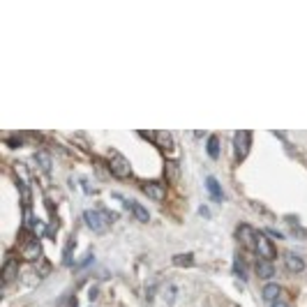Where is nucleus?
Returning a JSON list of instances; mask_svg holds the SVG:
<instances>
[{
  "mask_svg": "<svg viewBox=\"0 0 307 307\" xmlns=\"http://www.w3.org/2000/svg\"><path fill=\"white\" fill-rule=\"evenodd\" d=\"M287 268L291 270V273H303L305 270V261H303V256H298V254H287Z\"/></svg>",
  "mask_w": 307,
  "mask_h": 307,
  "instance_id": "nucleus-11",
  "label": "nucleus"
},
{
  "mask_svg": "<svg viewBox=\"0 0 307 307\" xmlns=\"http://www.w3.org/2000/svg\"><path fill=\"white\" fill-rule=\"evenodd\" d=\"M206 189H208V194H210L215 201H222V199H224L222 185L217 183V178H215V176H208V178H206Z\"/></svg>",
  "mask_w": 307,
  "mask_h": 307,
  "instance_id": "nucleus-7",
  "label": "nucleus"
},
{
  "mask_svg": "<svg viewBox=\"0 0 307 307\" xmlns=\"http://www.w3.org/2000/svg\"><path fill=\"white\" fill-rule=\"evenodd\" d=\"M256 252H259L261 259H266V261H273L275 254H277L275 252V247H273V243L268 241L263 234H256Z\"/></svg>",
  "mask_w": 307,
  "mask_h": 307,
  "instance_id": "nucleus-3",
  "label": "nucleus"
},
{
  "mask_svg": "<svg viewBox=\"0 0 307 307\" xmlns=\"http://www.w3.org/2000/svg\"><path fill=\"white\" fill-rule=\"evenodd\" d=\"M273 307H291V305H289V303H284V301H275Z\"/></svg>",
  "mask_w": 307,
  "mask_h": 307,
  "instance_id": "nucleus-22",
  "label": "nucleus"
},
{
  "mask_svg": "<svg viewBox=\"0 0 307 307\" xmlns=\"http://www.w3.org/2000/svg\"><path fill=\"white\" fill-rule=\"evenodd\" d=\"M143 192L155 201L164 199V185H162V183H143Z\"/></svg>",
  "mask_w": 307,
  "mask_h": 307,
  "instance_id": "nucleus-8",
  "label": "nucleus"
},
{
  "mask_svg": "<svg viewBox=\"0 0 307 307\" xmlns=\"http://www.w3.org/2000/svg\"><path fill=\"white\" fill-rule=\"evenodd\" d=\"M16 275H19V261H16V259H7L5 266H2V282H5V284H9Z\"/></svg>",
  "mask_w": 307,
  "mask_h": 307,
  "instance_id": "nucleus-6",
  "label": "nucleus"
},
{
  "mask_svg": "<svg viewBox=\"0 0 307 307\" xmlns=\"http://www.w3.org/2000/svg\"><path fill=\"white\" fill-rule=\"evenodd\" d=\"M199 213H201V215H203V217H210V210H208V208H206V206H201V208H199Z\"/></svg>",
  "mask_w": 307,
  "mask_h": 307,
  "instance_id": "nucleus-21",
  "label": "nucleus"
},
{
  "mask_svg": "<svg viewBox=\"0 0 307 307\" xmlns=\"http://www.w3.org/2000/svg\"><path fill=\"white\" fill-rule=\"evenodd\" d=\"M111 171H114L116 176H121V178H127V176L132 174V169H129V162H127L123 155H118V153L111 157Z\"/></svg>",
  "mask_w": 307,
  "mask_h": 307,
  "instance_id": "nucleus-4",
  "label": "nucleus"
},
{
  "mask_svg": "<svg viewBox=\"0 0 307 307\" xmlns=\"http://www.w3.org/2000/svg\"><path fill=\"white\" fill-rule=\"evenodd\" d=\"M125 208H129V210H132L134 213V217H136V220L139 222H148L150 220V215H148V210L143 206H141L139 201H125Z\"/></svg>",
  "mask_w": 307,
  "mask_h": 307,
  "instance_id": "nucleus-9",
  "label": "nucleus"
},
{
  "mask_svg": "<svg viewBox=\"0 0 307 307\" xmlns=\"http://www.w3.org/2000/svg\"><path fill=\"white\" fill-rule=\"evenodd\" d=\"M249 141H252V134L247 129H241V132L234 134V148H236V157L243 160L247 153H249Z\"/></svg>",
  "mask_w": 307,
  "mask_h": 307,
  "instance_id": "nucleus-2",
  "label": "nucleus"
},
{
  "mask_svg": "<svg viewBox=\"0 0 307 307\" xmlns=\"http://www.w3.org/2000/svg\"><path fill=\"white\" fill-rule=\"evenodd\" d=\"M238 236H241V241L245 247L256 249V231H254L249 224H241V227H238Z\"/></svg>",
  "mask_w": 307,
  "mask_h": 307,
  "instance_id": "nucleus-5",
  "label": "nucleus"
},
{
  "mask_svg": "<svg viewBox=\"0 0 307 307\" xmlns=\"http://www.w3.org/2000/svg\"><path fill=\"white\" fill-rule=\"evenodd\" d=\"M40 254H42V249H40V243H37V241H30L26 247H23V249H21V256H23V259H28V261H35Z\"/></svg>",
  "mask_w": 307,
  "mask_h": 307,
  "instance_id": "nucleus-12",
  "label": "nucleus"
},
{
  "mask_svg": "<svg viewBox=\"0 0 307 307\" xmlns=\"http://www.w3.org/2000/svg\"><path fill=\"white\" fill-rule=\"evenodd\" d=\"M256 275H259V277H273V275H275L273 261H266V259H261L259 263H256Z\"/></svg>",
  "mask_w": 307,
  "mask_h": 307,
  "instance_id": "nucleus-13",
  "label": "nucleus"
},
{
  "mask_svg": "<svg viewBox=\"0 0 307 307\" xmlns=\"http://www.w3.org/2000/svg\"><path fill=\"white\" fill-rule=\"evenodd\" d=\"M208 155H210L213 160L220 155V136H217V134H210V136H208Z\"/></svg>",
  "mask_w": 307,
  "mask_h": 307,
  "instance_id": "nucleus-15",
  "label": "nucleus"
},
{
  "mask_svg": "<svg viewBox=\"0 0 307 307\" xmlns=\"http://www.w3.org/2000/svg\"><path fill=\"white\" fill-rule=\"evenodd\" d=\"M83 220L95 234H104L109 227H111V220H116L114 213H107V210H86L83 213Z\"/></svg>",
  "mask_w": 307,
  "mask_h": 307,
  "instance_id": "nucleus-1",
  "label": "nucleus"
},
{
  "mask_svg": "<svg viewBox=\"0 0 307 307\" xmlns=\"http://www.w3.org/2000/svg\"><path fill=\"white\" fill-rule=\"evenodd\" d=\"M164 301H167V303H174L176 301V287H174V284H169V289L164 291Z\"/></svg>",
  "mask_w": 307,
  "mask_h": 307,
  "instance_id": "nucleus-18",
  "label": "nucleus"
},
{
  "mask_svg": "<svg viewBox=\"0 0 307 307\" xmlns=\"http://www.w3.org/2000/svg\"><path fill=\"white\" fill-rule=\"evenodd\" d=\"M35 162L40 164L42 171H49V169H51V157H49L47 153H35Z\"/></svg>",
  "mask_w": 307,
  "mask_h": 307,
  "instance_id": "nucleus-16",
  "label": "nucleus"
},
{
  "mask_svg": "<svg viewBox=\"0 0 307 307\" xmlns=\"http://www.w3.org/2000/svg\"><path fill=\"white\" fill-rule=\"evenodd\" d=\"M268 236H273V238H282L280 231H275V229H268Z\"/></svg>",
  "mask_w": 307,
  "mask_h": 307,
  "instance_id": "nucleus-20",
  "label": "nucleus"
},
{
  "mask_svg": "<svg viewBox=\"0 0 307 307\" xmlns=\"http://www.w3.org/2000/svg\"><path fill=\"white\" fill-rule=\"evenodd\" d=\"M234 270H236V273H238V275H241L243 280H245V266H243V263H241V261H238V259H236V263H234Z\"/></svg>",
  "mask_w": 307,
  "mask_h": 307,
  "instance_id": "nucleus-19",
  "label": "nucleus"
},
{
  "mask_svg": "<svg viewBox=\"0 0 307 307\" xmlns=\"http://www.w3.org/2000/svg\"><path fill=\"white\" fill-rule=\"evenodd\" d=\"M280 291H282V289L270 282V284H266V287H263V298H266L268 303H275V301H277V296H280Z\"/></svg>",
  "mask_w": 307,
  "mask_h": 307,
  "instance_id": "nucleus-14",
  "label": "nucleus"
},
{
  "mask_svg": "<svg viewBox=\"0 0 307 307\" xmlns=\"http://www.w3.org/2000/svg\"><path fill=\"white\" fill-rule=\"evenodd\" d=\"M153 139H155V143H157L162 150H174V136H171L169 132H164V129L155 134Z\"/></svg>",
  "mask_w": 307,
  "mask_h": 307,
  "instance_id": "nucleus-10",
  "label": "nucleus"
},
{
  "mask_svg": "<svg viewBox=\"0 0 307 307\" xmlns=\"http://www.w3.org/2000/svg\"><path fill=\"white\" fill-rule=\"evenodd\" d=\"M174 263H176V266H192V263H194V254H189V252H187V254H176Z\"/></svg>",
  "mask_w": 307,
  "mask_h": 307,
  "instance_id": "nucleus-17",
  "label": "nucleus"
}]
</instances>
